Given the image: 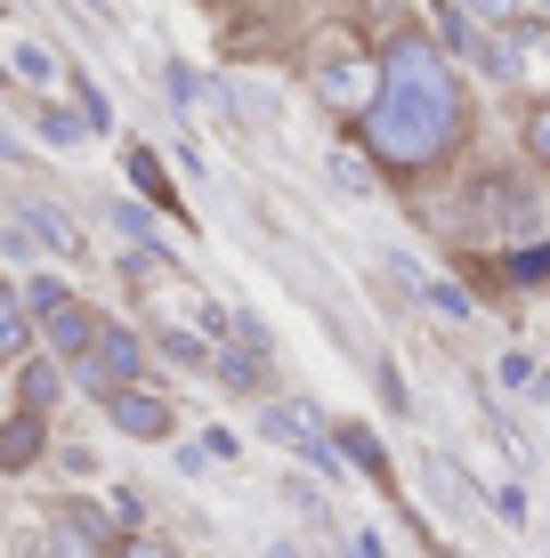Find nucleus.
<instances>
[{"instance_id":"nucleus-1","label":"nucleus","mask_w":550,"mask_h":558,"mask_svg":"<svg viewBox=\"0 0 550 558\" xmlns=\"http://www.w3.org/2000/svg\"><path fill=\"white\" fill-rule=\"evenodd\" d=\"M356 138H365L372 162L405 170V179H421V170H438L453 154V138H462V89H453V65L421 41V33L389 41L381 98H372V113L356 122Z\"/></svg>"},{"instance_id":"nucleus-2","label":"nucleus","mask_w":550,"mask_h":558,"mask_svg":"<svg viewBox=\"0 0 550 558\" xmlns=\"http://www.w3.org/2000/svg\"><path fill=\"white\" fill-rule=\"evenodd\" d=\"M308 82H316V98H325L340 122L356 130V122L372 113V98H381V57H365L349 33H340V41H325V49L308 57Z\"/></svg>"},{"instance_id":"nucleus-3","label":"nucleus","mask_w":550,"mask_h":558,"mask_svg":"<svg viewBox=\"0 0 550 558\" xmlns=\"http://www.w3.org/2000/svg\"><path fill=\"white\" fill-rule=\"evenodd\" d=\"M259 437H268L276 453H300L308 470H325V477L349 470V461H340V446H332V429H325V413L300 405V397H259Z\"/></svg>"},{"instance_id":"nucleus-4","label":"nucleus","mask_w":550,"mask_h":558,"mask_svg":"<svg viewBox=\"0 0 550 558\" xmlns=\"http://www.w3.org/2000/svg\"><path fill=\"white\" fill-rule=\"evenodd\" d=\"M98 405H106L113 429L138 437V446H170V437H179V405H170L155 380H122V389H106Z\"/></svg>"},{"instance_id":"nucleus-5","label":"nucleus","mask_w":550,"mask_h":558,"mask_svg":"<svg viewBox=\"0 0 550 558\" xmlns=\"http://www.w3.org/2000/svg\"><path fill=\"white\" fill-rule=\"evenodd\" d=\"M89 356H98L106 380L122 389V380H146V364H155V340H146L138 324H122V316H98V340H89Z\"/></svg>"},{"instance_id":"nucleus-6","label":"nucleus","mask_w":550,"mask_h":558,"mask_svg":"<svg viewBox=\"0 0 550 558\" xmlns=\"http://www.w3.org/2000/svg\"><path fill=\"white\" fill-rule=\"evenodd\" d=\"M41 461H49V413L9 405L0 413V477H25V470H41Z\"/></svg>"},{"instance_id":"nucleus-7","label":"nucleus","mask_w":550,"mask_h":558,"mask_svg":"<svg viewBox=\"0 0 550 558\" xmlns=\"http://www.w3.org/2000/svg\"><path fill=\"white\" fill-rule=\"evenodd\" d=\"M276 349H252V340H219L211 349V380H227L235 397H276Z\"/></svg>"},{"instance_id":"nucleus-8","label":"nucleus","mask_w":550,"mask_h":558,"mask_svg":"<svg viewBox=\"0 0 550 558\" xmlns=\"http://www.w3.org/2000/svg\"><path fill=\"white\" fill-rule=\"evenodd\" d=\"M9 380H16V405H25V413H57V397H65V356L25 349L9 364Z\"/></svg>"},{"instance_id":"nucleus-9","label":"nucleus","mask_w":550,"mask_h":558,"mask_svg":"<svg viewBox=\"0 0 550 558\" xmlns=\"http://www.w3.org/2000/svg\"><path fill=\"white\" fill-rule=\"evenodd\" d=\"M89 340H98V307H89L82 292H73V300H65V307H57V316L41 324V349H49V356H82Z\"/></svg>"},{"instance_id":"nucleus-10","label":"nucleus","mask_w":550,"mask_h":558,"mask_svg":"<svg viewBox=\"0 0 550 558\" xmlns=\"http://www.w3.org/2000/svg\"><path fill=\"white\" fill-rule=\"evenodd\" d=\"M332 446H340V461H349L356 477H372V486H396V470H389L381 437H372L365 421H340V429H332Z\"/></svg>"},{"instance_id":"nucleus-11","label":"nucleus","mask_w":550,"mask_h":558,"mask_svg":"<svg viewBox=\"0 0 550 558\" xmlns=\"http://www.w3.org/2000/svg\"><path fill=\"white\" fill-rule=\"evenodd\" d=\"M25 349H41V324L25 316V292H16L9 276H0V373H9Z\"/></svg>"},{"instance_id":"nucleus-12","label":"nucleus","mask_w":550,"mask_h":558,"mask_svg":"<svg viewBox=\"0 0 550 558\" xmlns=\"http://www.w3.org/2000/svg\"><path fill=\"white\" fill-rule=\"evenodd\" d=\"M130 186H138L155 210H179V186H170V170L155 162V146H130Z\"/></svg>"},{"instance_id":"nucleus-13","label":"nucleus","mask_w":550,"mask_h":558,"mask_svg":"<svg viewBox=\"0 0 550 558\" xmlns=\"http://www.w3.org/2000/svg\"><path fill=\"white\" fill-rule=\"evenodd\" d=\"M16 292H25V316H33V324H49L57 307L73 300V283H65V276H25V283H16Z\"/></svg>"},{"instance_id":"nucleus-14","label":"nucleus","mask_w":550,"mask_h":558,"mask_svg":"<svg viewBox=\"0 0 550 558\" xmlns=\"http://www.w3.org/2000/svg\"><path fill=\"white\" fill-rule=\"evenodd\" d=\"M33 130H41L49 146H82V138H89L82 106H41V113H33Z\"/></svg>"},{"instance_id":"nucleus-15","label":"nucleus","mask_w":550,"mask_h":558,"mask_svg":"<svg viewBox=\"0 0 550 558\" xmlns=\"http://www.w3.org/2000/svg\"><path fill=\"white\" fill-rule=\"evenodd\" d=\"M518 154H526L535 170H550V98L526 106V122H518Z\"/></svg>"},{"instance_id":"nucleus-16","label":"nucleus","mask_w":550,"mask_h":558,"mask_svg":"<svg viewBox=\"0 0 550 558\" xmlns=\"http://www.w3.org/2000/svg\"><path fill=\"white\" fill-rule=\"evenodd\" d=\"M25 227H33V235H41V243H49V252H82V235H73V227L57 219L49 203H25Z\"/></svg>"},{"instance_id":"nucleus-17","label":"nucleus","mask_w":550,"mask_h":558,"mask_svg":"<svg viewBox=\"0 0 550 558\" xmlns=\"http://www.w3.org/2000/svg\"><path fill=\"white\" fill-rule=\"evenodd\" d=\"M9 65H16V73H25V82H33V89H57V57H49L41 41H16V49H9Z\"/></svg>"},{"instance_id":"nucleus-18","label":"nucleus","mask_w":550,"mask_h":558,"mask_svg":"<svg viewBox=\"0 0 550 558\" xmlns=\"http://www.w3.org/2000/svg\"><path fill=\"white\" fill-rule=\"evenodd\" d=\"M332 186H349V195H372V162L356 146H332Z\"/></svg>"},{"instance_id":"nucleus-19","label":"nucleus","mask_w":550,"mask_h":558,"mask_svg":"<svg viewBox=\"0 0 550 558\" xmlns=\"http://www.w3.org/2000/svg\"><path fill=\"white\" fill-rule=\"evenodd\" d=\"M502 267H510V283H542V292H550V243H535V252H510Z\"/></svg>"},{"instance_id":"nucleus-20","label":"nucleus","mask_w":550,"mask_h":558,"mask_svg":"<svg viewBox=\"0 0 550 558\" xmlns=\"http://www.w3.org/2000/svg\"><path fill=\"white\" fill-rule=\"evenodd\" d=\"M113 558H186L179 543H162V534H146V526H130L122 543H113Z\"/></svg>"},{"instance_id":"nucleus-21","label":"nucleus","mask_w":550,"mask_h":558,"mask_svg":"<svg viewBox=\"0 0 550 558\" xmlns=\"http://www.w3.org/2000/svg\"><path fill=\"white\" fill-rule=\"evenodd\" d=\"M462 9L478 16V25H494V33H510V25H518V16H526V0H462Z\"/></svg>"},{"instance_id":"nucleus-22","label":"nucleus","mask_w":550,"mask_h":558,"mask_svg":"<svg viewBox=\"0 0 550 558\" xmlns=\"http://www.w3.org/2000/svg\"><path fill=\"white\" fill-rule=\"evenodd\" d=\"M502 380H510L518 397H550V380L535 373V356H502Z\"/></svg>"},{"instance_id":"nucleus-23","label":"nucleus","mask_w":550,"mask_h":558,"mask_svg":"<svg viewBox=\"0 0 550 558\" xmlns=\"http://www.w3.org/2000/svg\"><path fill=\"white\" fill-rule=\"evenodd\" d=\"M73 106H82V122H89V130H113V106H106V98H98V89H89V82L73 89Z\"/></svg>"},{"instance_id":"nucleus-24","label":"nucleus","mask_w":550,"mask_h":558,"mask_svg":"<svg viewBox=\"0 0 550 558\" xmlns=\"http://www.w3.org/2000/svg\"><path fill=\"white\" fill-rule=\"evenodd\" d=\"M283 502H292V510H325V502H316V486H308V477H283Z\"/></svg>"},{"instance_id":"nucleus-25","label":"nucleus","mask_w":550,"mask_h":558,"mask_svg":"<svg viewBox=\"0 0 550 558\" xmlns=\"http://www.w3.org/2000/svg\"><path fill=\"white\" fill-rule=\"evenodd\" d=\"M429 300H438L445 316H469V292H453V283H429Z\"/></svg>"},{"instance_id":"nucleus-26","label":"nucleus","mask_w":550,"mask_h":558,"mask_svg":"<svg viewBox=\"0 0 550 558\" xmlns=\"http://www.w3.org/2000/svg\"><path fill=\"white\" fill-rule=\"evenodd\" d=\"M494 510L510 518V526H526V494H518V486H502V494H494Z\"/></svg>"},{"instance_id":"nucleus-27","label":"nucleus","mask_w":550,"mask_h":558,"mask_svg":"<svg viewBox=\"0 0 550 558\" xmlns=\"http://www.w3.org/2000/svg\"><path fill=\"white\" fill-rule=\"evenodd\" d=\"M268 558H300V550H292V543H276V550H268Z\"/></svg>"}]
</instances>
